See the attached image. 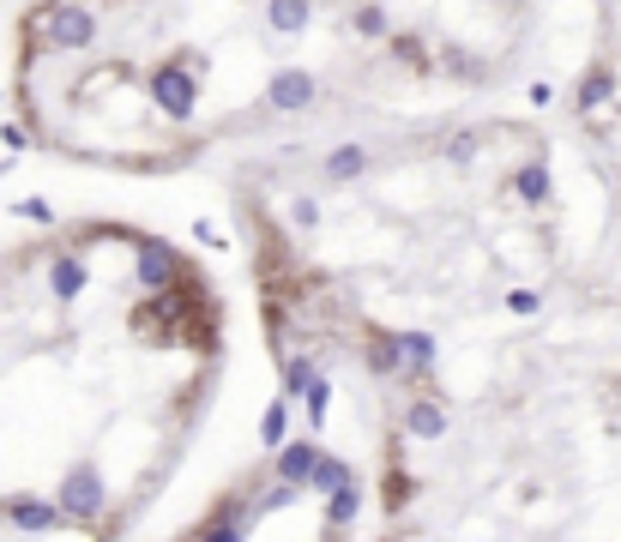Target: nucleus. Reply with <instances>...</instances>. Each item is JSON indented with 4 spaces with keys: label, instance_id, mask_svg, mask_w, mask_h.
<instances>
[{
    "label": "nucleus",
    "instance_id": "obj_1",
    "mask_svg": "<svg viewBox=\"0 0 621 542\" xmlns=\"http://www.w3.org/2000/svg\"><path fill=\"white\" fill-rule=\"evenodd\" d=\"M25 42H37L49 55H85L97 42V12L85 0H42L25 19Z\"/></svg>",
    "mask_w": 621,
    "mask_h": 542
},
{
    "label": "nucleus",
    "instance_id": "obj_2",
    "mask_svg": "<svg viewBox=\"0 0 621 542\" xmlns=\"http://www.w3.org/2000/svg\"><path fill=\"white\" fill-rule=\"evenodd\" d=\"M145 97H152V109L164 115V121L187 127L200 115V67L194 55H169V61L152 67V79H145Z\"/></svg>",
    "mask_w": 621,
    "mask_h": 542
},
{
    "label": "nucleus",
    "instance_id": "obj_3",
    "mask_svg": "<svg viewBox=\"0 0 621 542\" xmlns=\"http://www.w3.org/2000/svg\"><path fill=\"white\" fill-rule=\"evenodd\" d=\"M187 272V259L175 254V242L164 236H133V284L145 289V296H164V289H175Z\"/></svg>",
    "mask_w": 621,
    "mask_h": 542
},
{
    "label": "nucleus",
    "instance_id": "obj_4",
    "mask_svg": "<svg viewBox=\"0 0 621 542\" xmlns=\"http://www.w3.org/2000/svg\"><path fill=\"white\" fill-rule=\"evenodd\" d=\"M55 506L67 512V524H97L103 519V506H109V482H103V471L91 459L67 464L61 489H55Z\"/></svg>",
    "mask_w": 621,
    "mask_h": 542
},
{
    "label": "nucleus",
    "instance_id": "obj_5",
    "mask_svg": "<svg viewBox=\"0 0 621 542\" xmlns=\"http://www.w3.org/2000/svg\"><path fill=\"white\" fill-rule=\"evenodd\" d=\"M0 519H7L12 531H25V536L67 531V512L55 506V494H49V501H42V494H7V501H0Z\"/></svg>",
    "mask_w": 621,
    "mask_h": 542
},
{
    "label": "nucleus",
    "instance_id": "obj_6",
    "mask_svg": "<svg viewBox=\"0 0 621 542\" xmlns=\"http://www.w3.org/2000/svg\"><path fill=\"white\" fill-rule=\"evenodd\" d=\"M320 97V79L308 67H278L272 85H265V109L272 115H308Z\"/></svg>",
    "mask_w": 621,
    "mask_h": 542
},
{
    "label": "nucleus",
    "instance_id": "obj_7",
    "mask_svg": "<svg viewBox=\"0 0 621 542\" xmlns=\"http://www.w3.org/2000/svg\"><path fill=\"white\" fill-rule=\"evenodd\" d=\"M254 524H260L254 501H248V494H230V501L217 506L194 536H200V542H248V531H254Z\"/></svg>",
    "mask_w": 621,
    "mask_h": 542
},
{
    "label": "nucleus",
    "instance_id": "obj_8",
    "mask_svg": "<svg viewBox=\"0 0 621 542\" xmlns=\"http://www.w3.org/2000/svg\"><path fill=\"white\" fill-rule=\"evenodd\" d=\"M320 459H327V452H320L314 434H295L290 446L272 452V482H295V489H308L314 471H320Z\"/></svg>",
    "mask_w": 621,
    "mask_h": 542
},
{
    "label": "nucleus",
    "instance_id": "obj_9",
    "mask_svg": "<svg viewBox=\"0 0 621 542\" xmlns=\"http://www.w3.org/2000/svg\"><path fill=\"white\" fill-rule=\"evenodd\" d=\"M610 97H615V67L610 61H591L580 72V85H573V115L580 121H591L598 109H610Z\"/></svg>",
    "mask_w": 621,
    "mask_h": 542
},
{
    "label": "nucleus",
    "instance_id": "obj_10",
    "mask_svg": "<svg viewBox=\"0 0 621 542\" xmlns=\"http://www.w3.org/2000/svg\"><path fill=\"white\" fill-rule=\"evenodd\" d=\"M85 289H91V266H85V254H72V247H67V254H55L49 259V296L67 307V302H79Z\"/></svg>",
    "mask_w": 621,
    "mask_h": 542
},
{
    "label": "nucleus",
    "instance_id": "obj_11",
    "mask_svg": "<svg viewBox=\"0 0 621 542\" xmlns=\"http://www.w3.org/2000/svg\"><path fill=\"white\" fill-rule=\"evenodd\" d=\"M513 199H520V205H550V194H555V181H550V157H531V164H520V169H513Z\"/></svg>",
    "mask_w": 621,
    "mask_h": 542
},
{
    "label": "nucleus",
    "instance_id": "obj_12",
    "mask_svg": "<svg viewBox=\"0 0 621 542\" xmlns=\"http://www.w3.org/2000/svg\"><path fill=\"white\" fill-rule=\"evenodd\" d=\"M314 24V0H265V31L272 37H302Z\"/></svg>",
    "mask_w": 621,
    "mask_h": 542
},
{
    "label": "nucleus",
    "instance_id": "obj_13",
    "mask_svg": "<svg viewBox=\"0 0 621 542\" xmlns=\"http://www.w3.org/2000/svg\"><path fill=\"white\" fill-rule=\"evenodd\" d=\"M405 434L410 441H440V434H447V404L440 398H410L405 404Z\"/></svg>",
    "mask_w": 621,
    "mask_h": 542
},
{
    "label": "nucleus",
    "instance_id": "obj_14",
    "mask_svg": "<svg viewBox=\"0 0 621 542\" xmlns=\"http://www.w3.org/2000/svg\"><path fill=\"white\" fill-rule=\"evenodd\" d=\"M362 362H368V374H380V380H405V344H398V332H375L362 349Z\"/></svg>",
    "mask_w": 621,
    "mask_h": 542
},
{
    "label": "nucleus",
    "instance_id": "obj_15",
    "mask_svg": "<svg viewBox=\"0 0 621 542\" xmlns=\"http://www.w3.org/2000/svg\"><path fill=\"white\" fill-rule=\"evenodd\" d=\"M368 164H375V157H368V145H332L327 151V164H320V175H327V181H357V175H368Z\"/></svg>",
    "mask_w": 621,
    "mask_h": 542
},
{
    "label": "nucleus",
    "instance_id": "obj_16",
    "mask_svg": "<svg viewBox=\"0 0 621 542\" xmlns=\"http://www.w3.org/2000/svg\"><path fill=\"white\" fill-rule=\"evenodd\" d=\"M398 344H405V380H428L435 374V332H398Z\"/></svg>",
    "mask_w": 621,
    "mask_h": 542
},
{
    "label": "nucleus",
    "instance_id": "obj_17",
    "mask_svg": "<svg viewBox=\"0 0 621 542\" xmlns=\"http://www.w3.org/2000/svg\"><path fill=\"white\" fill-rule=\"evenodd\" d=\"M295 434H290V398L278 392L272 404H265V416H260V446L265 452H278V446H290Z\"/></svg>",
    "mask_w": 621,
    "mask_h": 542
},
{
    "label": "nucleus",
    "instance_id": "obj_18",
    "mask_svg": "<svg viewBox=\"0 0 621 542\" xmlns=\"http://www.w3.org/2000/svg\"><path fill=\"white\" fill-rule=\"evenodd\" d=\"M357 512H362V476L350 482V489H338L332 501H327V536L350 531V524H357Z\"/></svg>",
    "mask_w": 621,
    "mask_h": 542
},
{
    "label": "nucleus",
    "instance_id": "obj_19",
    "mask_svg": "<svg viewBox=\"0 0 621 542\" xmlns=\"http://www.w3.org/2000/svg\"><path fill=\"white\" fill-rule=\"evenodd\" d=\"M350 482H357V471H350L345 459H332V452H327V459H320V471H314V482H308V494H320V501H332L338 489H350Z\"/></svg>",
    "mask_w": 621,
    "mask_h": 542
},
{
    "label": "nucleus",
    "instance_id": "obj_20",
    "mask_svg": "<svg viewBox=\"0 0 621 542\" xmlns=\"http://www.w3.org/2000/svg\"><path fill=\"white\" fill-rule=\"evenodd\" d=\"M320 380L314 356H284V398H308V386Z\"/></svg>",
    "mask_w": 621,
    "mask_h": 542
},
{
    "label": "nucleus",
    "instance_id": "obj_21",
    "mask_svg": "<svg viewBox=\"0 0 621 542\" xmlns=\"http://www.w3.org/2000/svg\"><path fill=\"white\" fill-rule=\"evenodd\" d=\"M302 404H308V428L320 434V428H327V410H332V380L320 374L314 386H308V398H302Z\"/></svg>",
    "mask_w": 621,
    "mask_h": 542
},
{
    "label": "nucleus",
    "instance_id": "obj_22",
    "mask_svg": "<svg viewBox=\"0 0 621 542\" xmlns=\"http://www.w3.org/2000/svg\"><path fill=\"white\" fill-rule=\"evenodd\" d=\"M350 31H357V37H387V7H375V0H362V7L350 12Z\"/></svg>",
    "mask_w": 621,
    "mask_h": 542
},
{
    "label": "nucleus",
    "instance_id": "obj_23",
    "mask_svg": "<svg viewBox=\"0 0 621 542\" xmlns=\"http://www.w3.org/2000/svg\"><path fill=\"white\" fill-rule=\"evenodd\" d=\"M477 151H483V134H477V127H458V134H447V164H470Z\"/></svg>",
    "mask_w": 621,
    "mask_h": 542
},
{
    "label": "nucleus",
    "instance_id": "obj_24",
    "mask_svg": "<svg viewBox=\"0 0 621 542\" xmlns=\"http://www.w3.org/2000/svg\"><path fill=\"white\" fill-rule=\"evenodd\" d=\"M290 501H302V489H295V482H272V489H265L260 501H254V512L265 519V512H284Z\"/></svg>",
    "mask_w": 621,
    "mask_h": 542
},
{
    "label": "nucleus",
    "instance_id": "obj_25",
    "mask_svg": "<svg viewBox=\"0 0 621 542\" xmlns=\"http://www.w3.org/2000/svg\"><path fill=\"white\" fill-rule=\"evenodd\" d=\"M290 224H295V229H314V224H320V199H314V194H295V199H290Z\"/></svg>",
    "mask_w": 621,
    "mask_h": 542
},
{
    "label": "nucleus",
    "instance_id": "obj_26",
    "mask_svg": "<svg viewBox=\"0 0 621 542\" xmlns=\"http://www.w3.org/2000/svg\"><path fill=\"white\" fill-rule=\"evenodd\" d=\"M0 145H7V157H25V151H31V127L7 121V127H0Z\"/></svg>",
    "mask_w": 621,
    "mask_h": 542
},
{
    "label": "nucleus",
    "instance_id": "obj_27",
    "mask_svg": "<svg viewBox=\"0 0 621 542\" xmlns=\"http://www.w3.org/2000/svg\"><path fill=\"white\" fill-rule=\"evenodd\" d=\"M410 494H417V489H410V471H398V464H392V471H387V506L398 512V506L410 501Z\"/></svg>",
    "mask_w": 621,
    "mask_h": 542
},
{
    "label": "nucleus",
    "instance_id": "obj_28",
    "mask_svg": "<svg viewBox=\"0 0 621 542\" xmlns=\"http://www.w3.org/2000/svg\"><path fill=\"white\" fill-rule=\"evenodd\" d=\"M440 67H447V72H458V79H477V61H470V55L458 49V42H447V55H440Z\"/></svg>",
    "mask_w": 621,
    "mask_h": 542
},
{
    "label": "nucleus",
    "instance_id": "obj_29",
    "mask_svg": "<svg viewBox=\"0 0 621 542\" xmlns=\"http://www.w3.org/2000/svg\"><path fill=\"white\" fill-rule=\"evenodd\" d=\"M507 307L520 319H531V314H543V296H537V289H507Z\"/></svg>",
    "mask_w": 621,
    "mask_h": 542
},
{
    "label": "nucleus",
    "instance_id": "obj_30",
    "mask_svg": "<svg viewBox=\"0 0 621 542\" xmlns=\"http://www.w3.org/2000/svg\"><path fill=\"white\" fill-rule=\"evenodd\" d=\"M525 102H531V109H550V102H555V85L550 79H531L525 85Z\"/></svg>",
    "mask_w": 621,
    "mask_h": 542
},
{
    "label": "nucleus",
    "instance_id": "obj_31",
    "mask_svg": "<svg viewBox=\"0 0 621 542\" xmlns=\"http://www.w3.org/2000/svg\"><path fill=\"white\" fill-rule=\"evenodd\" d=\"M19 217H31V224H55V205L49 199H19Z\"/></svg>",
    "mask_w": 621,
    "mask_h": 542
},
{
    "label": "nucleus",
    "instance_id": "obj_32",
    "mask_svg": "<svg viewBox=\"0 0 621 542\" xmlns=\"http://www.w3.org/2000/svg\"><path fill=\"white\" fill-rule=\"evenodd\" d=\"M194 242H205V247H230L224 236H217V224H205V217H200V224H194Z\"/></svg>",
    "mask_w": 621,
    "mask_h": 542
},
{
    "label": "nucleus",
    "instance_id": "obj_33",
    "mask_svg": "<svg viewBox=\"0 0 621 542\" xmlns=\"http://www.w3.org/2000/svg\"><path fill=\"white\" fill-rule=\"evenodd\" d=\"M495 7H525V0H495Z\"/></svg>",
    "mask_w": 621,
    "mask_h": 542
},
{
    "label": "nucleus",
    "instance_id": "obj_34",
    "mask_svg": "<svg viewBox=\"0 0 621 542\" xmlns=\"http://www.w3.org/2000/svg\"><path fill=\"white\" fill-rule=\"evenodd\" d=\"M187 542H200V536H187Z\"/></svg>",
    "mask_w": 621,
    "mask_h": 542
},
{
    "label": "nucleus",
    "instance_id": "obj_35",
    "mask_svg": "<svg viewBox=\"0 0 621 542\" xmlns=\"http://www.w3.org/2000/svg\"><path fill=\"white\" fill-rule=\"evenodd\" d=\"M0 97H7V91H0Z\"/></svg>",
    "mask_w": 621,
    "mask_h": 542
}]
</instances>
